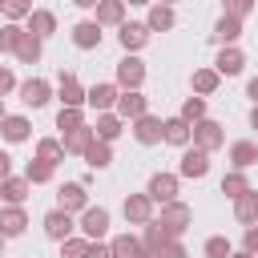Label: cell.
I'll use <instances>...</instances> for the list:
<instances>
[{"label": "cell", "mask_w": 258, "mask_h": 258, "mask_svg": "<svg viewBox=\"0 0 258 258\" xmlns=\"http://www.w3.org/2000/svg\"><path fill=\"white\" fill-rule=\"evenodd\" d=\"M117 89H121V85H113V81H101V85H93L85 97H89V105H93L97 113H105V109H113V105H117V97H121Z\"/></svg>", "instance_id": "cell-15"}, {"label": "cell", "mask_w": 258, "mask_h": 258, "mask_svg": "<svg viewBox=\"0 0 258 258\" xmlns=\"http://www.w3.org/2000/svg\"><path fill=\"white\" fill-rule=\"evenodd\" d=\"M89 258H113V246L101 238H89Z\"/></svg>", "instance_id": "cell-46"}, {"label": "cell", "mask_w": 258, "mask_h": 258, "mask_svg": "<svg viewBox=\"0 0 258 258\" xmlns=\"http://www.w3.org/2000/svg\"><path fill=\"white\" fill-rule=\"evenodd\" d=\"M73 4H77V8H97L101 0H73Z\"/></svg>", "instance_id": "cell-51"}, {"label": "cell", "mask_w": 258, "mask_h": 258, "mask_svg": "<svg viewBox=\"0 0 258 258\" xmlns=\"http://www.w3.org/2000/svg\"><path fill=\"white\" fill-rule=\"evenodd\" d=\"M36 157H40V161H52V165H56V161L64 157V141H52V137H44V141L36 145Z\"/></svg>", "instance_id": "cell-39"}, {"label": "cell", "mask_w": 258, "mask_h": 258, "mask_svg": "<svg viewBox=\"0 0 258 258\" xmlns=\"http://www.w3.org/2000/svg\"><path fill=\"white\" fill-rule=\"evenodd\" d=\"M81 125H85V113L73 109V105H60V113H56V129L73 133V129H81Z\"/></svg>", "instance_id": "cell-37"}, {"label": "cell", "mask_w": 258, "mask_h": 258, "mask_svg": "<svg viewBox=\"0 0 258 258\" xmlns=\"http://www.w3.org/2000/svg\"><path fill=\"white\" fill-rule=\"evenodd\" d=\"M93 133H97L101 141H113V137L121 133V117H117V113H109V109H105V113H97V125H93Z\"/></svg>", "instance_id": "cell-32"}, {"label": "cell", "mask_w": 258, "mask_h": 258, "mask_svg": "<svg viewBox=\"0 0 258 258\" xmlns=\"http://www.w3.org/2000/svg\"><path fill=\"white\" fill-rule=\"evenodd\" d=\"M20 64H36L40 60V36H32L28 28H24V36H20V44H16V52H12Z\"/></svg>", "instance_id": "cell-29"}, {"label": "cell", "mask_w": 258, "mask_h": 258, "mask_svg": "<svg viewBox=\"0 0 258 258\" xmlns=\"http://www.w3.org/2000/svg\"><path fill=\"white\" fill-rule=\"evenodd\" d=\"M73 230H77V222H73V214L69 210H48L44 214V234L52 238V242H64V238H73Z\"/></svg>", "instance_id": "cell-4"}, {"label": "cell", "mask_w": 258, "mask_h": 258, "mask_svg": "<svg viewBox=\"0 0 258 258\" xmlns=\"http://www.w3.org/2000/svg\"><path fill=\"white\" fill-rule=\"evenodd\" d=\"M242 250L258 254V226H246V234H242Z\"/></svg>", "instance_id": "cell-47"}, {"label": "cell", "mask_w": 258, "mask_h": 258, "mask_svg": "<svg viewBox=\"0 0 258 258\" xmlns=\"http://www.w3.org/2000/svg\"><path fill=\"white\" fill-rule=\"evenodd\" d=\"M153 202H177V173H153L149 177V189H145Z\"/></svg>", "instance_id": "cell-11"}, {"label": "cell", "mask_w": 258, "mask_h": 258, "mask_svg": "<svg viewBox=\"0 0 258 258\" xmlns=\"http://www.w3.org/2000/svg\"><path fill=\"white\" fill-rule=\"evenodd\" d=\"M4 242H8V238H4V234H0V258H4Z\"/></svg>", "instance_id": "cell-56"}, {"label": "cell", "mask_w": 258, "mask_h": 258, "mask_svg": "<svg viewBox=\"0 0 258 258\" xmlns=\"http://www.w3.org/2000/svg\"><path fill=\"white\" fill-rule=\"evenodd\" d=\"M97 24L105 28V24H125V0H101L97 8Z\"/></svg>", "instance_id": "cell-28"}, {"label": "cell", "mask_w": 258, "mask_h": 258, "mask_svg": "<svg viewBox=\"0 0 258 258\" xmlns=\"http://www.w3.org/2000/svg\"><path fill=\"white\" fill-rule=\"evenodd\" d=\"M109 246H113V258H145V242L133 234H117Z\"/></svg>", "instance_id": "cell-25"}, {"label": "cell", "mask_w": 258, "mask_h": 258, "mask_svg": "<svg viewBox=\"0 0 258 258\" xmlns=\"http://www.w3.org/2000/svg\"><path fill=\"white\" fill-rule=\"evenodd\" d=\"M218 81H222V73H218V69H194V77H189V85H194V93H198V97H210V93L218 89Z\"/></svg>", "instance_id": "cell-30"}, {"label": "cell", "mask_w": 258, "mask_h": 258, "mask_svg": "<svg viewBox=\"0 0 258 258\" xmlns=\"http://www.w3.org/2000/svg\"><path fill=\"white\" fill-rule=\"evenodd\" d=\"M238 36H242V20L230 16V12H222L218 24H214V40H218V44H234Z\"/></svg>", "instance_id": "cell-22"}, {"label": "cell", "mask_w": 258, "mask_h": 258, "mask_svg": "<svg viewBox=\"0 0 258 258\" xmlns=\"http://www.w3.org/2000/svg\"><path fill=\"white\" fill-rule=\"evenodd\" d=\"M246 189H250V181H246L242 169H230V173L222 177V194H226V198H242Z\"/></svg>", "instance_id": "cell-35"}, {"label": "cell", "mask_w": 258, "mask_h": 258, "mask_svg": "<svg viewBox=\"0 0 258 258\" xmlns=\"http://www.w3.org/2000/svg\"><path fill=\"white\" fill-rule=\"evenodd\" d=\"M48 97H52V89H48V81H40V77H28V81L20 85V101H24L28 109H40Z\"/></svg>", "instance_id": "cell-13"}, {"label": "cell", "mask_w": 258, "mask_h": 258, "mask_svg": "<svg viewBox=\"0 0 258 258\" xmlns=\"http://www.w3.org/2000/svg\"><path fill=\"white\" fill-rule=\"evenodd\" d=\"M56 206H60V210H69V214H81V210L89 206L85 181H64V185L56 189Z\"/></svg>", "instance_id": "cell-7"}, {"label": "cell", "mask_w": 258, "mask_h": 258, "mask_svg": "<svg viewBox=\"0 0 258 258\" xmlns=\"http://www.w3.org/2000/svg\"><path fill=\"white\" fill-rule=\"evenodd\" d=\"M250 8H254V0H226V12H230V16H238V20H246V16H250Z\"/></svg>", "instance_id": "cell-45"}, {"label": "cell", "mask_w": 258, "mask_h": 258, "mask_svg": "<svg viewBox=\"0 0 258 258\" xmlns=\"http://www.w3.org/2000/svg\"><path fill=\"white\" fill-rule=\"evenodd\" d=\"M8 20H28V12H32V0H4V8H0Z\"/></svg>", "instance_id": "cell-43"}, {"label": "cell", "mask_w": 258, "mask_h": 258, "mask_svg": "<svg viewBox=\"0 0 258 258\" xmlns=\"http://www.w3.org/2000/svg\"><path fill=\"white\" fill-rule=\"evenodd\" d=\"M117 117L121 121H137L141 113H149V101L141 97V89H121V97H117Z\"/></svg>", "instance_id": "cell-3"}, {"label": "cell", "mask_w": 258, "mask_h": 258, "mask_svg": "<svg viewBox=\"0 0 258 258\" xmlns=\"http://www.w3.org/2000/svg\"><path fill=\"white\" fill-rule=\"evenodd\" d=\"M28 189H32L28 177H4V181H0V198H4L8 206H20V202L28 198Z\"/></svg>", "instance_id": "cell-24"}, {"label": "cell", "mask_w": 258, "mask_h": 258, "mask_svg": "<svg viewBox=\"0 0 258 258\" xmlns=\"http://www.w3.org/2000/svg\"><path fill=\"white\" fill-rule=\"evenodd\" d=\"M177 173H181V177H206V173H210V153L198 149V145H185Z\"/></svg>", "instance_id": "cell-6"}, {"label": "cell", "mask_w": 258, "mask_h": 258, "mask_svg": "<svg viewBox=\"0 0 258 258\" xmlns=\"http://www.w3.org/2000/svg\"><path fill=\"white\" fill-rule=\"evenodd\" d=\"M0 8H4V0H0Z\"/></svg>", "instance_id": "cell-58"}, {"label": "cell", "mask_w": 258, "mask_h": 258, "mask_svg": "<svg viewBox=\"0 0 258 258\" xmlns=\"http://www.w3.org/2000/svg\"><path fill=\"white\" fill-rule=\"evenodd\" d=\"M194 145H198V149H206V153H214V149H222V145H226V129H222L218 121L202 117V121H194Z\"/></svg>", "instance_id": "cell-2"}, {"label": "cell", "mask_w": 258, "mask_h": 258, "mask_svg": "<svg viewBox=\"0 0 258 258\" xmlns=\"http://www.w3.org/2000/svg\"><path fill=\"white\" fill-rule=\"evenodd\" d=\"M60 258H89V238H64Z\"/></svg>", "instance_id": "cell-42"}, {"label": "cell", "mask_w": 258, "mask_h": 258, "mask_svg": "<svg viewBox=\"0 0 258 258\" xmlns=\"http://www.w3.org/2000/svg\"><path fill=\"white\" fill-rule=\"evenodd\" d=\"M56 97H60V105H73V109H81L89 97H85V89H81V81L73 77V73H60V85H56Z\"/></svg>", "instance_id": "cell-14"}, {"label": "cell", "mask_w": 258, "mask_h": 258, "mask_svg": "<svg viewBox=\"0 0 258 258\" xmlns=\"http://www.w3.org/2000/svg\"><path fill=\"white\" fill-rule=\"evenodd\" d=\"M117 40H121V48H125V52L145 48V44H149V24H121Z\"/></svg>", "instance_id": "cell-18"}, {"label": "cell", "mask_w": 258, "mask_h": 258, "mask_svg": "<svg viewBox=\"0 0 258 258\" xmlns=\"http://www.w3.org/2000/svg\"><path fill=\"white\" fill-rule=\"evenodd\" d=\"M250 125H254V129H258V105H254V109H250Z\"/></svg>", "instance_id": "cell-53"}, {"label": "cell", "mask_w": 258, "mask_h": 258, "mask_svg": "<svg viewBox=\"0 0 258 258\" xmlns=\"http://www.w3.org/2000/svg\"><path fill=\"white\" fill-rule=\"evenodd\" d=\"M93 137H97V133H93L89 125H81V129H73V133H64V153H85Z\"/></svg>", "instance_id": "cell-33"}, {"label": "cell", "mask_w": 258, "mask_h": 258, "mask_svg": "<svg viewBox=\"0 0 258 258\" xmlns=\"http://www.w3.org/2000/svg\"><path fill=\"white\" fill-rule=\"evenodd\" d=\"M28 129H32V125H28V117H20V113H8V117L0 121V133H4V141H12V145L24 141Z\"/></svg>", "instance_id": "cell-26"}, {"label": "cell", "mask_w": 258, "mask_h": 258, "mask_svg": "<svg viewBox=\"0 0 258 258\" xmlns=\"http://www.w3.org/2000/svg\"><path fill=\"white\" fill-rule=\"evenodd\" d=\"M145 24H149V32H169V28L177 24V16H173V4H149V16H145Z\"/></svg>", "instance_id": "cell-20"}, {"label": "cell", "mask_w": 258, "mask_h": 258, "mask_svg": "<svg viewBox=\"0 0 258 258\" xmlns=\"http://www.w3.org/2000/svg\"><path fill=\"white\" fill-rule=\"evenodd\" d=\"M161 4H173V0H161Z\"/></svg>", "instance_id": "cell-57"}, {"label": "cell", "mask_w": 258, "mask_h": 258, "mask_svg": "<svg viewBox=\"0 0 258 258\" xmlns=\"http://www.w3.org/2000/svg\"><path fill=\"white\" fill-rule=\"evenodd\" d=\"M24 226H28V214H24L20 206H4V210H0V234H4V238H20Z\"/></svg>", "instance_id": "cell-17"}, {"label": "cell", "mask_w": 258, "mask_h": 258, "mask_svg": "<svg viewBox=\"0 0 258 258\" xmlns=\"http://www.w3.org/2000/svg\"><path fill=\"white\" fill-rule=\"evenodd\" d=\"M4 117H8V113H4V97H0V121H4Z\"/></svg>", "instance_id": "cell-55"}, {"label": "cell", "mask_w": 258, "mask_h": 258, "mask_svg": "<svg viewBox=\"0 0 258 258\" xmlns=\"http://www.w3.org/2000/svg\"><path fill=\"white\" fill-rule=\"evenodd\" d=\"M125 4H153V0H125Z\"/></svg>", "instance_id": "cell-54"}, {"label": "cell", "mask_w": 258, "mask_h": 258, "mask_svg": "<svg viewBox=\"0 0 258 258\" xmlns=\"http://www.w3.org/2000/svg\"><path fill=\"white\" fill-rule=\"evenodd\" d=\"M52 169H56L52 161H40V157H32V161L24 165V177H28L32 185H44V181H52Z\"/></svg>", "instance_id": "cell-34"}, {"label": "cell", "mask_w": 258, "mask_h": 258, "mask_svg": "<svg viewBox=\"0 0 258 258\" xmlns=\"http://www.w3.org/2000/svg\"><path fill=\"white\" fill-rule=\"evenodd\" d=\"M133 137H137L141 145H157V141H161V117L141 113V117L133 121Z\"/></svg>", "instance_id": "cell-16"}, {"label": "cell", "mask_w": 258, "mask_h": 258, "mask_svg": "<svg viewBox=\"0 0 258 258\" xmlns=\"http://www.w3.org/2000/svg\"><path fill=\"white\" fill-rule=\"evenodd\" d=\"M254 161H258V145L254 141H234L230 145V165L234 169H250Z\"/></svg>", "instance_id": "cell-27"}, {"label": "cell", "mask_w": 258, "mask_h": 258, "mask_svg": "<svg viewBox=\"0 0 258 258\" xmlns=\"http://www.w3.org/2000/svg\"><path fill=\"white\" fill-rule=\"evenodd\" d=\"M157 258H189V254H185V246H181L177 238H169V242L157 250Z\"/></svg>", "instance_id": "cell-44"}, {"label": "cell", "mask_w": 258, "mask_h": 258, "mask_svg": "<svg viewBox=\"0 0 258 258\" xmlns=\"http://www.w3.org/2000/svg\"><path fill=\"white\" fill-rule=\"evenodd\" d=\"M73 44H77V48H97V44H101V24H97V20L73 24Z\"/></svg>", "instance_id": "cell-23"}, {"label": "cell", "mask_w": 258, "mask_h": 258, "mask_svg": "<svg viewBox=\"0 0 258 258\" xmlns=\"http://www.w3.org/2000/svg\"><path fill=\"white\" fill-rule=\"evenodd\" d=\"M121 210H125V222H133V226L153 222V198H149V194H129Z\"/></svg>", "instance_id": "cell-8"}, {"label": "cell", "mask_w": 258, "mask_h": 258, "mask_svg": "<svg viewBox=\"0 0 258 258\" xmlns=\"http://www.w3.org/2000/svg\"><path fill=\"white\" fill-rule=\"evenodd\" d=\"M157 222H161V226H165L173 238H181V234H185V226H194V210H189L185 202H165Z\"/></svg>", "instance_id": "cell-1"}, {"label": "cell", "mask_w": 258, "mask_h": 258, "mask_svg": "<svg viewBox=\"0 0 258 258\" xmlns=\"http://www.w3.org/2000/svg\"><path fill=\"white\" fill-rule=\"evenodd\" d=\"M234 254V246H230V238H222V234H214V238H206V258H230Z\"/></svg>", "instance_id": "cell-41"}, {"label": "cell", "mask_w": 258, "mask_h": 258, "mask_svg": "<svg viewBox=\"0 0 258 258\" xmlns=\"http://www.w3.org/2000/svg\"><path fill=\"white\" fill-rule=\"evenodd\" d=\"M20 36H24V28H20L16 20H8V24L0 28V52H16V44H20Z\"/></svg>", "instance_id": "cell-38"}, {"label": "cell", "mask_w": 258, "mask_h": 258, "mask_svg": "<svg viewBox=\"0 0 258 258\" xmlns=\"http://www.w3.org/2000/svg\"><path fill=\"white\" fill-rule=\"evenodd\" d=\"M234 218L242 226H258V189H246L242 198H234Z\"/></svg>", "instance_id": "cell-19"}, {"label": "cell", "mask_w": 258, "mask_h": 258, "mask_svg": "<svg viewBox=\"0 0 258 258\" xmlns=\"http://www.w3.org/2000/svg\"><path fill=\"white\" fill-rule=\"evenodd\" d=\"M177 117H185L189 125H194V121H202V117H206V97H185V105H181V113H177Z\"/></svg>", "instance_id": "cell-40"}, {"label": "cell", "mask_w": 258, "mask_h": 258, "mask_svg": "<svg viewBox=\"0 0 258 258\" xmlns=\"http://www.w3.org/2000/svg\"><path fill=\"white\" fill-rule=\"evenodd\" d=\"M28 32L40 36V40H48V36L56 32V16H52L48 8H32V12H28Z\"/></svg>", "instance_id": "cell-21"}, {"label": "cell", "mask_w": 258, "mask_h": 258, "mask_svg": "<svg viewBox=\"0 0 258 258\" xmlns=\"http://www.w3.org/2000/svg\"><path fill=\"white\" fill-rule=\"evenodd\" d=\"M8 173H12V157H8V153H4V149H0V181H4V177H8Z\"/></svg>", "instance_id": "cell-49"}, {"label": "cell", "mask_w": 258, "mask_h": 258, "mask_svg": "<svg viewBox=\"0 0 258 258\" xmlns=\"http://www.w3.org/2000/svg\"><path fill=\"white\" fill-rule=\"evenodd\" d=\"M12 89H16V77H12V69H4V64H0V97H8Z\"/></svg>", "instance_id": "cell-48"}, {"label": "cell", "mask_w": 258, "mask_h": 258, "mask_svg": "<svg viewBox=\"0 0 258 258\" xmlns=\"http://www.w3.org/2000/svg\"><path fill=\"white\" fill-rule=\"evenodd\" d=\"M141 81H145V64L137 56H121L117 60V85L121 89H141Z\"/></svg>", "instance_id": "cell-10"}, {"label": "cell", "mask_w": 258, "mask_h": 258, "mask_svg": "<svg viewBox=\"0 0 258 258\" xmlns=\"http://www.w3.org/2000/svg\"><path fill=\"white\" fill-rule=\"evenodd\" d=\"M85 161H89V169H105V165L113 161V149H109V141L93 137V141H89V149H85Z\"/></svg>", "instance_id": "cell-31"}, {"label": "cell", "mask_w": 258, "mask_h": 258, "mask_svg": "<svg viewBox=\"0 0 258 258\" xmlns=\"http://www.w3.org/2000/svg\"><path fill=\"white\" fill-rule=\"evenodd\" d=\"M169 238H173V234H169V230H165V226H161L157 218H153V222H145V238H141V242H145L149 250H161V246H165Z\"/></svg>", "instance_id": "cell-36"}, {"label": "cell", "mask_w": 258, "mask_h": 258, "mask_svg": "<svg viewBox=\"0 0 258 258\" xmlns=\"http://www.w3.org/2000/svg\"><path fill=\"white\" fill-rule=\"evenodd\" d=\"M81 230H85V238H105L109 234V210L105 206H85L81 210Z\"/></svg>", "instance_id": "cell-9"}, {"label": "cell", "mask_w": 258, "mask_h": 258, "mask_svg": "<svg viewBox=\"0 0 258 258\" xmlns=\"http://www.w3.org/2000/svg\"><path fill=\"white\" fill-rule=\"evenodd\" d=\"M230 258H258V254H250V250H238V254H230Z\"/></svg>", "instance_id": "cell-52"}, {"label": "cell", "mask_w": 258, "mask_h": 258, "mask_svg": "<svg viewBox=\"0 0 258 258\" xmlns=\"http://www.w3.org/2000/svg\"><path fill=\"white\" fill-rule=\"evenodd\" d=\"M161 141H169V145L185 149V145L194 141V125H189L185 117H165V121H161Z\"/></svg>", "instance_id": "cell-5"}, {"label": "cell", "mask_w": 258, "mask_h": 258, "mask_svg": "<svg viewBox=\"0 0 258 258\" xmlns=\"http://www.w3.org/2000/svg\"><path fill=\"white\" fill-rule=\"evenodd\" d=\"M242 64H246V56H242V48H238V44H222V52H218V60H214V69H218L222 77H238V73H242Z\"/></svg>", "instance_id": "cell-12"}, {"label": "cell", "mask_w": 258, "mask_h": 258, "mask_svg": "<svg viewBox=\"0 0 258 258\" xmlns=\"http://www.w3.org/2000/svg\"><path fill=\"white\" fill-rule=\"evenodd\" d=\"M246 97L258 105V77H250V85H246Z\"/></svg>", "instance_id": "cell-50"}]
</instances>
